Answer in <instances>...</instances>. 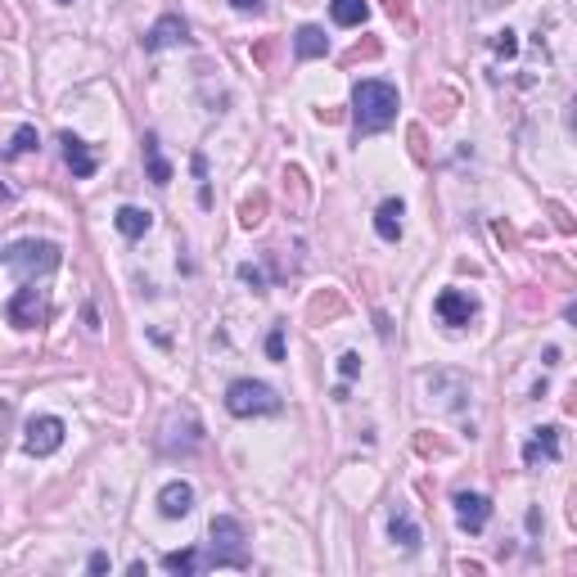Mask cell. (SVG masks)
Segmentation results:
<instances>
[{"label": "cell", "instance_id": "obj_16", "mask_svg": "<svg viewBox=\"0 0 577 577\" xmlns=\"http://www.w3.org/2000/svg\"><path fill=\"white\" fill-rule=\"evenodd\" d=\"M325 50H329V37H325V28L307 23V28H298V32H294V54H298V59H321Z\"/></svg>", "mask_w": 577, "mask_h": 577}, {"label": "cell", "instance_id": "obj_4", "mask_svg": "<svg viewBox=\"0 0 577 577\" xmlns=\"http://www.w3.org/2000/svg\"><path fill=\"white\" fill-rule=\"evenodd\" d=\"M226 410L240 415V419L275 415V410H280V397H275V388L262 384V379H235V384L226 388Z\"/></svg>", "mask_w": 577, "mask_h": 577}, {"label": "cell", "instance_id": "obj_23", "mask_svg": "<svg viewBox=\"0 0 577 577\" xmlns=\"http://www.w3.org/2000/svg\"><path fill=\"white\" fill-rule=\"evenodd\" d=\"M338 375H343V379H356V375H361V356H356V352H343V356H338Z\"/></svg>", "mask_w": 577, "mask_h": 577}, {"label": "cell", "instance_id": "obj_12", "mask_svg": "<svg viewBox=\"0 0 577 577\" xmlns=\"http://www.w3.org/2000/svg\"><path fill=\"white\" fill-rule=\"evenodd\" d=\"M190 510H194V487L185 478H176V483H167L158 492V515L163 519H185Z\"/></svg>", "mask_w": 577, "mask_h": 577}, {"label": "cell", "instance_id": "obj_22", "mask_svg": "<svg viewBox=\"0 0 577 577\" xmlns=\"http://www.w3.org/2000/svg\"><path fill=\"white\" fill-rule=\"evenodd\" d=\"M37 144H41V140H37V126H19V131H14V144H10V158H19V154H32Z\"/></svg>", "mask_w": 577, "mask_h": 577}, {"label": "cell", "instance_id": "obj_14", "mask_svg": "<svg viewBox=\"0 0 577 577\" xmlns=\"http://www.w3.org/2000/svg\"><path fill=\"white\" fill-rule=\"evenodd\" d=\"M541 460H559V428L546 424L532 433V443L524 447V465H541Z\"/></svg>", "mask_w": 577, "mask_h": 577}, {"label": "cell", "instance_id": "obj_25", "mask_svg": "<svg viewBox=\"0 0 577 577\" xmlns=\"http://www.w3.org/2000/svg\"><path fill=\"white\" fill-rule=\"evenodd\" d=\"M240 280H244V284H248V288H257V294H262V288H266V275H262V271H257V266H248V262H244V266H240Z\"/></svg>", "mask_w": 577, "mask_h": 577}, {"label": "cell", "instance_id": "obj_21", "mask_svg": "<svg viewBox=\"0 0 577 577\" xmlns=\"http://www.w3.org/2000/svg\"><path fill=\"white\" fill-rule=\"evenodd\" d=\"M262 216H266V199L262 194H253V199H244V207H240V222L253 231V226H262Z\"/></svg>", "mask_w": 577, "mask_h": 577}, {"label": "cell", "instance_id": "obj_26", "mask_svg": "<svg viewBox=\"0 0 577 577\" xmlns=\"http://www.w3.org/2000/svg\"><path fill=\"white\" fill-rule=\"evenodd\" d=\"M492 45H496V54H515V50H519V41H515V32H500V37H496Z\"/></svg>", "mask_w": 577, "mask_h": 577}, {"label": "cell", "instance_id": "obj_1", "mask_svg": "<svg viewBox=\"0 0 577 577\" xmlns=\"http://www.w3.org/2000/svg\"><path fill=\"white\" fill-rule=\"evenodd\" d=\"M397 109H402V100H397V86L393 82H379V77H366V82H356V91H352V118H356V131H384V126H393L397 122Z\"/></svg>", "mask_w": 577, "mask_h": 577}, {"label": "cell", "instance_id": "obj_30", "mask_svg": "<svg viewBox=\"0 0 577 577\" xmlns=\"http://www.w3.org/2000/svg\"><path fill=\"white\" fill-rule=\"evenodd\" d=\"M0 419H5V402H0Z\"/></svg>", "mask_w": 577, "mask_h": 577}, {"label": "cell", "instance_id": "obj_5", "mask_svg": "<svg viewBox=\"0 0 577 577\" xmlns=\"http://www.w3.org/2000/svg\"><path fill=\"white\" fill-rule=\"evenodd\" d=\"M199 443H203V424H199L190 410H172L167 424H163L158 447H163L167 456H190V451H199Z\"/></svg>", "mask_w": 577, "mask_h": 577}, {"label": "cell", "instance_id": "obj_19", "mask_svg": "<svg viewBox=\"0 0 577 577\" xmlns=\"http://www.w3.org/2000/svg\"><path fill=\"white\" fill-rule=\"evenodd\" d=\"M144 167H150V181H154V185H167V181H172V163L163 158L158 135H154V131L144 135Z\"/></svg>", "mask_w": 577, "mask_h": 577}, {"label": "cell", "instance_id": "obj_28", "mask_svg": "<svg viewBox=\"0 0 577 577\" xmlns=\"http://www.w3.org/2000/svg\"><path fill=\"white\" fill-rule=\"evenodd\" d=\"M109 568V555H91V573H104Z\"/></svg>", "mask_w": 577, "mask_h": 577}, {"label": "cell", "instance_id": "obj_11", "mask_svg": "<svg viewBox=\"0 0 577 577\" xmlns=\"http://www.w3.org/2000/svg\"><path fill=\"white\" fill-rule=\"evenodd\" d=\"M59 144H63V163H68V172L77 176V181H86V176H95V154H91V144L82 140V135H72V131H63L59 135Z\"/></svg>", "mask_w": 577, "mask_h": 577}, {"label": "cell", "instance_id": "obj_7", "mask_svg": "<svg viewBox=\"0 0 577 577\" xmlns=\"http://www.w3.org/2000/svg\"><path fill=\"white\" fill-rule=\"evenodd\" d=\"M63 447V419L59 415H32L23 428V451L28 456H54Z\"/></svg>", "mask_w": 577, "mask_h": 577}, {"label": "cell", "instance_id": "obj_24", "mask_svg": "<svg viewBox=\"0 0 577 577\" xmlns=\"http://www.w3.org/2000/svg\"><path fill=\"white\" fill-rule=\"evenodd\" d=\"M266 352H271V361H284V325H275L266 334Z\"/></svg>", "mask_w": 577, "mask_h": 577}, {"label": "cell", "instance_id": "obj_6", "mask_svg": "<svg viewBox=\"0 0 577 577\" xmlns=\"http://www.w3.org/2000/svg\"><path fill=\"white\" fill-rule=\"evenodd\" d=\"M45 316H50V312H45V298H41L37 280H23V284H19V294L5 303V321H10L14 329H37Z\"/></svg>", "mask_w": 577, "mask_h": 577}, {"label": "cell", "instance_id": "obj_29", "mask_svg": "<svg viewBox=\"0 0 577 577\" xmlns=\"http://www.w3.org/2000/svg\"><path fill=\"white\" fill-rule=\"evenodd\" d=\"M388 5H393V14H397V5H402V0H388Z\"/></svg>", "mask_w": 577, "mask_h": 577}, {"label": "cell", "instance_id": "obj_9", "mask_svg": "<svg viewBox=\"0 0 577 577\" xmlns=\"http://www.w3.org/2000/svg\"><path fill=\"white\" fill-rule=\"evenodd\" d=\"M433 312H438V321H443V325L460 329V325H469V321L478 316V303H474L469 294H460V288H443L438 303H433Z\"/></svg>", "mask_w": 577, "mask_h": 577}, {"label": "cell", "instance_id": "obj_18", "mask_svg": "<svg viewBox=\"0 0 577 577\" xmlns=\"http://www.w3.org/2000/svg\"><path fill=\"white\" fill-rule=\"evenodd\" d=\"M388 532H393V541H397L402 550H419V528H415V519L402 510V505L388 515Z\"/></svg>", "mask_w": 577, "mask_h": 577}, {"label": "cell", "instance_id": "obj_17", "mask_svg": "<svg viewBox=\"0 0 577 577\" xmlns=\"http://www.w3.org/2000/svg\"><path fill=\"white\" fill-rule=\"evenodd\" d=\"M329 19L338 28H361L370 19V5H366V0H329Z\"/></svg>", "mask_w": 577, "mask_h": 577}, {"label": "cell", "instance_id": "obj_27", "mask_svg": "<svg viewBox=\"0 0 577 577\" xmlns=\"http://www.w3.org/2000/svg\"><path fill=\"white\" fill-rule=\"evenodd\" d=\"M231 5H235L240 14H262V10H266L262 0H231Z\"/></svg>", "mask_w": 577, "mask_h": 577}, {"label": "cell", "instance_id": "obj_2", "mask_svg": "<svg viewBox=\"0 0 577 577\" xmlns=\"http://www.w3.org/2000/svg\"><path fill=\"white\" fill-rule=\"evenodd\" d=\"M63 248L50 244V240H23V244H10L0 248V266H14L23 280H37V275H50L59 266Z\"/></svg>", "mask_w": 577, "mask_h": 577}, {"label": "cell", "instance_id": "obj_10", "mask_svg": "<svg viewBox=\"0 0 577 577\" xmlns=\"http://www.w3.org/2000/svg\"><path fill=\"white\" fill-rule=\"evenodd\" d=\"M185 41H190L185 19H181V14H163L150 32H144V54H158V50H167V45H185Z\"/></svg>", "mask_w": 577, "mask_h": 577}, {"label": "cell", "instance_id": "obj_8", "mask_svg": "<svg viewBox=\"0 0 577 577\" xmlns=\"http://www.w3.org/2000/svg\"><path fill=\"white\" fill-rule=\"evenodd\" d=\"M487 519H492V500L483 492H456V524H460V532L478 537L487 528Z\"/></svg>", "mask_w": 577, "mask_h": 577}, {"label": "cell", "instance_id": "obj_3", "mask_svg": "<svg viewBox=\"0 0 577 577\" xmlns=\"http://www.w3.org/2000/svg\"><path fill=\"white\" fill-rule=\"evenodd\" d=\"M207 537H212V555H203V568H248V559L240 550L244 546V524L240 519L216 515Z\"/></svg>", "mask_w": 577, "mask_h": 577}, {"label": "cell", "instance_id": "obj_20", "mask_svg": "<svg viewBox=\"0 0 577 577\" xmlns=\"http://www.w3.org/2000/svg\"><path fill=\"white\" fill-rule=\"evenodd\" d=\"M163 568L167 573H194V568H203V555L199 550H172V555H163Z\"/></svg>", "mask_w": 577, "mask_h": 577}, {"label": "cell", "instance_id": "obj_13", "mask_svg": "<svg viewBox=\"0 0 577 577\" xmlns=\"http://www.w3.org/2000/svg\"><path fill=\"white\" fill-rule=\"evenodd\" d=\"M113 226H118L126 240H140V235H150L154 212H150V207H135V203H122V207L113 212Z\"/></svg>", "mask_w": 577, "mask_h": 577}, {"label": "cell", "instance_id": "obj_15", "mask_svg": "<svg viewBox=\"0 0 577 577\" xmlns=\"http://www.w3.org/2000/svg\"><path fill=\"white\" fill-rule=\"evenodd\" d=\"M402 216H406V203H402V199L379 203V212H375V231H379V240H388V244L402 240Z\"/></svg>", "mask_w": 577, "mask_h": 577}]
</instances>
